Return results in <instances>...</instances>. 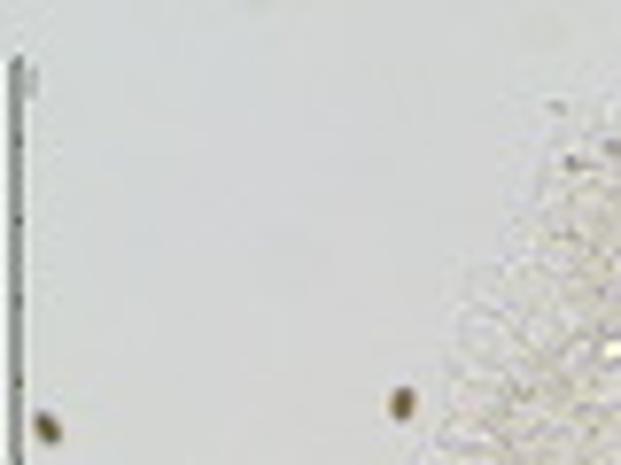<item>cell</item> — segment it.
<instances>
[{"label": "cell", "mask_w": 621, "mask_h": 465, "mask_svg": "<svg viewBox=\"0 0 621 465\" xmlns=\"http://www.w3.org/2000/svg\"><path fill=\"white\" fill-rule=\"evenodd\" d=\"M389 419L412 427V419H419V388H389Z\"/></svg>", "instance_id": "cell-1"}]
</instances>
